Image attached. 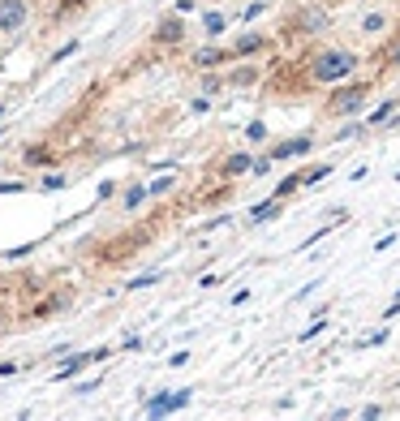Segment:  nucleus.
<instances>
[{"label": "nucleus", "instance_id": "obj_20", "mask_svg": "<svg viewBox=\"0 0 400 421\" xmlns=\"http://www.w3.org/2000/svg\"><path fill=\"white\" fill-rule=\"evenodd\" d=\"M160 276H138V280H130V288H151Z\"/></svg>", "mask_w": 400, "mask_h": 421}, {"label": "nucleus", "instance_id": "obj_9", "mask_svg": "<svg viewBox=\"0 0 400 421\" xmlns=\"http://www.w3.org/2000/svg\"><path fill=\"white\" fill-rule=\"evenodd\" d=\"M249 164H254V159H249L245 151H237V155H229V164H224V172H229V177H241V172H249Z\"/></svg>", "mask_w": 400, "mask_h": 421}, {"label": "nucleus", "instance_id": "obj_15", "mask_svg": "<svg viewBox=\"0 0 400 421\" xmlns=\"http://www.w3.org/2000/svg\"><path fill=\"white\" fill-rule=\"evenodd\" d=\"M392 108H396V104H392V99H387V104H379V108H374V112H370V120H366V125H379V120H383V116H387Z\"/></svg>", "mask_w": 400, "mask_h": 421}, {"label": "nucleus", "instance_id": "obj_7", "mask_svg": "<svg viewBox=\"0 0 400 421\" xmlns=\"http://www.w3.org/2000/svg\"><path fill=\"white\" fill-rule=\"evenodd\" d=\"M263 47H267L263 35H241V39L233 43V56H249V52H263Z\"/></svg>", "mask_w": 400, "mask_h": 421}, {"label": "nucleus", "instance_id": "obj_22", "mask_svg": "<svg viewBox=\"0 0 400 421\" xmlns=\"http://www.w3.org/2000/svg\"><path fill=\"white\" fill-rule=\"evenodd\" d=\"M9 374H17V365L13 361H0V379H9Z\"/></svg>", "mask_w": 400, "mask_h": 421}, {"label": "nucleus", "instance_id": "obj_23", "mask_svg": "<svg viewBox=\"0 0 400 421\" xmlns=\"http://www.w3.org/2000/svg\"><path fill=\"white\" fill-rule=\"evenodd\" d=\"M69 9H82V0H65V5H61V13H56V17H65Z\"/></svg>", "mask_w": 400, "mask_h": 421}, {"label": "nucleus", "instance_id": "obj_21", "mask_svg": "<svg viewBox=\"0 0 400 421\" xmlns=\"http://www.w3.org/2000/svg\"><path fill=\"white\" fill-rule=\"evenodd\" d=\"M22 189V181H0V193H17Z\"/></svg>", "mask_w": 400, "mask_h": 421}, {"label": "nucleus", "instance_id": "obj_18", "mask_svg": "<svg viewBox=\"0 0 400 421\" xmlns=\"http://www.w3.org/2000/svg\"><path fill=\"white\" fill-rule=\"evenodd\" d=\"M233 82H237V86H249V82H254V69H237Z\"/></svg>", "mask_w": 400, "mask_h": 421}, {"label": "nucleus", "instance_id": "obj_5", "mask_svg": "<svg viewBox=\"0 0 400 421\" xmlns=\"http://www.w3.org/2000/svg\"><path fill=\"white\" fill-rule=\"evenodd\" d=\"M151 39H155L160 47H168V43H181V39H185V22H181V17H164L160 26H155V35H151Z\"/></svg>", "mask_w": 400, "mask_h": 421}, {"label": "nucleus", "instance_id": "obj_14", "mask_svg": "<svg viewBox=\"0 0 400 421\" xmlns=\"http://www.w3.org/2000/svg\"><path fill=\"white\" fill-rule=\"evenodd\" d=\"M383 22H387L383 13H370V17L362 22V31H370V35H374V31H383Z\"/></svg>", "mask_w": 400, "mask_h": 421}, {"label": "nucleus", "instance_id": "obj_19", "mask_svg": "<svg viewBox=\"0 0 400 421\" xmlns=\"http://www.w3.org/2000/svg\"><path fill=\"white\" fill-rule=\"evenodd\" d=\"M383 56H387V65H400V35H396V43L387 47V52H383Z\"/></svg>", "mask_w": 400, "mask_h": 421}, {"label": "nucleus", "instance_id": "obj_4", "mask_svg": "<svg viewBox=\"0 0 400 421\" xmlns=\"http://www.w3.org/2000/svg\"><path fill=\"white\" fill-rule=\"evenodd\" d=\"M185 404H190V391H160L142 413H146V417H164V413H177V408H185Z\"/></svg>", "mask_w": 400, "mask_h": 421}, {"label": "nucleus", "instance_id": "obj_16", "mask_svg": "<svg viewBox=\"0 0 400 421\" xmlns=\"http://www.w3.org/2000/svg\"><path fill=\"white\" fill-rule=\"evenodd\" d=\"M142 198H146V189H142V185H134L130 193H125V207H130V211H134V207L142 202Z\"/></svg>", "mask_w": 400, "mask_h": 421}, {"label": "nucleus", "instance_id": "obj_1", "mask_svg": "<svg viewBox=\"0 0 400 421\" xmlns=\"http://www.w3.org/2000/svg\"><path fill=\"white\" fill-rule=\"evenodd\" d=\"M357 69V56H348V52H318L314 56V82H340V78H348V73Z\"/></svg>", "mask_w": 400, "mask_h": 421}, {"label": "nucleus", "instance_id": "obj_6", "mask_svg": "<svg viewBox=\"0 0 400 421\" xmlns=\"http://www.w3.org/2000/svg\"><path fill=\"white\" fill-rule=\"evenodd\" d=\"M306 151H310V138H289L271 151V159H293V155H306Z\"/></svg>", "mask_w": 400, "mask_h": 421}, {"label": "nucleus", "instance_id": "obj_12", "mask_svg": "<svg viewBox=\"0 0 400 421\" xmlns=\"http://www.w3.org/2000/svg\"><path fill=\"white\" fill-rule=\"evenodd\" d=\"M332 172V164H318V168H310V172H302V185H314V181H323Z\"/></svg>", "mask_w": 400, "mask_h": 421}, {"label": "nucleus", "instance_id": "obj_17", "mask_svg": "<svg viewBox=\"0 0 400 421\" xmlns=\"http://www.w3.org/2000/svg\"><path fill=\"white\" fill-rule=\"evenodd\" d=\"M297 185H302V177H289V181H280V189H276V198H289Z\"/></svg>", "mask_w": 400, "mask_h": 421}, {"label": "nucleus", "instance_id": "obj_13", "mask_svg": "<svg viewBox=\"0 0 400 421\" xmlns=\"http://www.w3.org/2000/svg\"><path fill=\"white\" fill-rule=\"evenodd\" d=\"M203 26H207V35H220V31H224V13H207Z\"/></svg>", "mask_w": 400, "mask_h": 421}, {"label": "nucleus", "instance_id": "obj_11", "mask_svg": "<svg viewBox=\"0 0 400 421\" xmlns=\"http://www.w3.org/2000/svg\"><path fill=\"white\" fill-rule=\"evenodd\" d=\"M26 164H52V151H47V146H31V151H26Z\"/></svg>", "mask_w": 400, "mask_h": 421}, {"label": "nucleus", "instance_id": "obj_8", "mask_svg": "<svg viewBox=\"0 0 400 421\" xmlns=\"http://www.w3.org/2000/svg\"><path fill=\"white\" fill-rule=\"evenodd\" d=\"M233 52H220V47H203V52H194V65L198 69H211V65H224Z\"/></svg>", "mask_w": 400, "mask_h": 421}, {"label": "nucleus", "instance_id": "obj_10", "mask_svg": "<svg viewBox=\"0 0 400 421\" xmlns=\"http://www.w3.org/2000/svg\"><path fill=\"white\" fill-rule=\"evenodd\" d=\"M280 215V198H271V202H259L254 211H249V219H259V224H263V219H276Z\"/></svg>", "mask_w": 400, "mask_h": 421}, {"label": "nucleus", "instance_id": "obj_24", "mask_svg": "<svg viewBox=\"0 0 400 421\" xmlns=\"http://www.w3.org/2000/svg\"><path fill=\"white\" fill-rule=\"evenodd\" d=\"M5 323H9V310H5V305H0V327H5Z\"/></svg>", "mask_w": 400, "mask_h": 421}, {"label": "nucleus", "instance_id": "obj_2", "mask_svg": "<svg viewBox=\"0 0 400 421\" xmlns=\"http://www.w3.org/2000/svg\"><path fill=\"white\" fill-rule=\"evenodd\" d=\"M366 95H370V82H348V86L332 90V99H328V112H332V116H344V112L362 108V104H366Z\"/></svg>", "mask_w": 400, "mask_h": 421}, {"label": "nucleus", "instance_id": "obj_3", "mask_svg": "<svg viewBox=\"0 0 400 421\" xmlns=\"http://www.w3.org/2000/svg\"><path fill=\"white\" fill-rule=\"evenodd\" d=\"M26 17H31L26 0H0V35H17L26 26Z\"/></svg>", "mask_w": 400, "mask_h": 421}]
</instances>
